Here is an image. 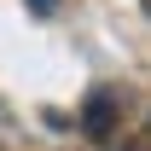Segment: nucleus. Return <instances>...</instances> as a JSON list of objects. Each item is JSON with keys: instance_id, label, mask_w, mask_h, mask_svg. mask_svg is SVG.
I'll list each match as a JSON object with an SVG mask.
<instances>
[{"instance_id": "1", "label": "nucleus", "mask_w": 151, "mask_h": 151, "mask_svg": "<svg viewBox=\"0 0 151 151\" xmlns=\"http://www.w3.org/2000/svg\"><path fill=\"white\" fill-rule=\"evenodd\" d=\"M116 111H122V99H116L111 87H99V93L81 105V134H87V139H111V128H116Z\"/></svg>"}, {"instance_id": "2", "label": "nucleus", "mask_w": 151, "mask_h": 151, "mask_svg": "<svg viewBox=\"0 0 151 151\" xmlns=\"http://www.w3.org/2000/svg\"><path fill=\"white\" fill-rule=\"evenodd\" d=\"M23 6H29L35 18H52V12H58V0H23Z\"/></svg>"}]
</instances>
